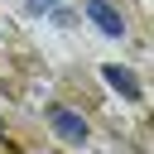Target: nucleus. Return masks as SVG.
<instances>
[{
	"label": "nucleus",
	"instance_id": "obj_2",
	"mask_svg": "<svg viewBox=\"0 0 154 154\" xmlns=\"http://www.w3.org/2000/svg\"><path fill=\"white\" fill-rule=\"evenodd\" d=\"M87 19H91L101 34H111V38H120V34H125V19H120V10H111L106 0H87Z\"/></svg>",
	"mask_w": 154,
	"mask_h": 154
},
{
	"label": "nucleus",
	"instance_id": "obj_1",
	"mask_svg": "<svg viewBox=\"0 0 154 154\" xmlns=\"http://www.w3.org/2000/svg\"><path fill=\"white\" fill-rule=\"evenodd\" d=\"M43 116H48L53 135H63L67 144H87V120H82L77 111H67V106H48Z\"/></svg>",
	"mask_w": 154,
	"mask_h": 154
},
{
	"label": "nucleus",
	"instance_id": "obj_3",
	"mask_svg": "<svg viewBox=\"0 0 154 154\" xmlns=\"http://www.w3.org/2000/svg\"><path fill=\"white\" fill-rule=\"evenodd\" d=\"M101 77H106L125 101H140V82H135V72H130V67H116V63H111V67H101Z\"/></svg>",
	"mask_w": 154,
	"mask_h": 154
},
{
	"label": "nucleus",
	"instance_id": "obj_4",
	"mask_svg": "<svg viewBox=\"0 0 154 154\" xmlns=\"http://www.w3.org/2000/svg\"><path fill=\"white\" fill-rule=\"evenodd\" d=\"M34 10H53V5H63V0H29Z\"/></svg>",
	"mask_w": 154,
	"mask_h": 154
}]
</instances>
